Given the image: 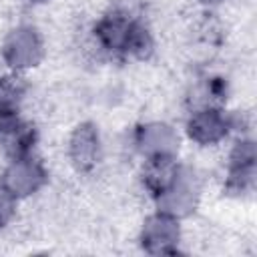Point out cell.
<instances>
[{
    "label": "cell",
    "instance_id": "9c48e42d",
    "mask_svg": "<svg viewBox=\"0 0 257 257\" xmlns=\"http://www.w3.org/2000/svg\"><path fill=\"white\" fill-rule=\"evenodd\" d=\"M139 145L143 151L149 155H159V153H171L175 145V137L165 124H151L143 126L139 131Z\"/></svg>",
    "mask_w": 257,
    "mask_h": 257
},
{
    "label": "cell",
    "instance_id": "8fae6325",
    "mask_svg": "<svg viewBox=\"0 0 257 257\" xmlns=\"http://www.w3.org/2000/svg\"><path fill=\"white\" fill-rule=\"evenodd\" d=\"M16 197L6 189V187H0V227H4L8 223V219L12 217L14 213V201Z\"/></svg>",
    "mask_w": 257,
    "mask_h": 257
},
{
    "label": "cell",
    "instance_id": "277c9868",
    "mask_svg": "<svg viewBox=\"0 0 257 257\" xmlns=\"http://www.w3.org/2000/svg\"><path fill=\"white\" fill-rule=\"evenodd\" d=\"M179 177H181V169L171 153L149 155V161H147L145 173H143V181H145V187L155 197L165 195L177 183Z\"/></svg>",
    "mask_w": 257,
    "mask_h": 257
},
{
    "label": "cell",
    "instance_id": "3957f363",
    "mask_svg": "<svg viewBox=\"0 0 257 257\" xmlns=\"http://www.w3.org/2000/svg\"><path fill=\"white\" fill-rule=\"evenodd\" d=\"M42 56V44L32 28H18L4 44V58L10 66L26 68L34 66Z\"/></svg>",
    "mask_w": 257,
    "mask_h": 257
},
{
    "label": "cell",
    "instance_id": "5b68a950",
    "mask_svg": "<svg viewBox=\"0 0 257 257\" xmlns=\"http://www.w3.org/2000/svg\"><path fill=\"white\" fill-rule=\"evenodd\" d=\"M189 137L201 145H209V143H217L221 141L227 131H229V120L217 110V108H203L197 110L189 124H187Z\"/></svg>",
    "mask_w": 257,
    "mask_h": 257
},
{
    "label": "cell",
    "instance_id": "8992f818",
    "mask_svg": "<svg viewBox=\"0 0 257 257\" xmlns=\"http://www.w3.org/2000/svg\"><path fill=\"white\" fill-rule=\"evenodd\" d=\"M46 179L44 169L30 161V159H16V163L6 171L4 177V187L16 197V195H28L32 191H36Z\"/></svg>",
    "mask_w": 257,
    "mask_h": 257
},
{
    "label": "cell",
    "instance_id": "4fadbf2b",
    "mask_svg": "<svg viewBox=\"0 0 257 257\" xmlns=\"http://www.w3.org/2000/svg\"><path fill=\"white\" fill-rule=\"evenodd\" d=\"M34 2H42V0H34Z\"/></svg>",
    "mask_w": 257,
    "mask_h": 257
},
{
    "label": "cell",
    "instance_id": "52a82bcc",
    "mask_svg": "<svg viewBox=\"0 0 257 257\" xmlns=\"http://www.w3.org/2000/svg\"><path fill=\"white\" fill-rule=\"evenodd\" d=\"M253 177H255V147L251 141H243L235 147L231 155L227 187L235 193H243L253 185Z\"/></svg>",
    "mask_w": 257,
    "mask_h": 257
},
{
    "label": "cell",
    "instance_id": "7c38bea8",
    "mask_svg": "<svg viewBox=\"0 0 257 257\" xmlns=\"http://www.w3.org/2000/svg\"><path fill=\"white\" fill-rule=\"evenodd\" d=\"M201 2H219V0H201Z\"/></svg>",
    "mask_w": 257,
    "mask_h": 257
},
{
    "label": "cell",
    "instance_id": "6da1fadb",
    "mask_svg": "<svg viewBox=\"0 0 257 257\" xmlns=\"http://www.w3.org/2000/svg\"><path fill=\"white\" fill-rule=\"evenodd\" d=\"M96 36L104 48L135 54L139 58H147L153 50V38L147 28L120 12L106 14L96 24Z\"/></svg>",
    "mask_w": 257,
    "mask_h": 257
},
{
    "label": "cell",
    "instance_id": "7a4b0ae2",
    "mask_svg": "<svg viewBox=\"0 0 257 257\" xmlns=\"http://www.w3.org/2000/svg\"><path fill=\"white\" fill-rule=\"evenodd\" d=\"M179 243V223L169 213L151 217L143 229V247L149 253H175Z\"/></svg>",
    "mask_w": 257,
    "mask_h": 257
},
{
    "label": "cell",
    "instance_id": "ba28073f",
    "mask_svg": "<svg viewBox=\"0 0 257 257\" xmlns=\"http://www.w3.org/2000/svg\"><path fill=\"white\" fill-rule=\"evenodd\" d=\"M70 157L78 171H88L98 159V135L92 124H80L70 141Z\"/></svg>",
    "mask_w": 257,
    "mask_h": 257
},
{
    "label": "cell",
    "instance_id": "30bf717a",
    "mask_svg": "<svg viewBox=\"0 0 257 257\" xmlns=\"http://www.w3.org/2000/svg\"><path fill=\"white\" fill-rule=\"evenodd\" d=\"M34 145V131L26 124L16 122L6 131V149L14 159H22Z\"/></svg>",
    "mask_w": 257,
    "mask_h": 257
}]
</instances>
